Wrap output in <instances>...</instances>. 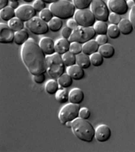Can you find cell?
<instances>
[{"mask_svg": "<svg viewBox=\"0 0 135 152\" xmlns=\"http://www.w3.org/2000/svg\"><path fill=\"white\" fill-rule=\"evenodd\" d=\"M93 0H73V3L77 9H88Z\"/></svg>", "mask_w": 135, "mask_h": 152, "instance_id": "d6a6232c", "label": "cell"}, {"mask_svg": "<svg viewBox=\"0 0 135 152\" xmlns=\"http://www.w3.org/2000/svg\"><path fill=\"white\" fill-rule=\"evenodd\" d=\"M129 20L132 23L134 29H135V6L130 9Z\"/></svg>", "mask_w": 135, "mask_h": 152, "instance_id": "7bdbcfd3", "label": "cell"}, {"mask_svg": "<svg viewBox=\"0 0 135 152\" xmlns=\"http://www.w3.org/2000/svg\"><path fill=\"white\" fill-rule=\"evenodd\" d=\"M90 57L91 64L94 66L100 67L104 64V58L99 52L90 55Z\"/></svg>", "mask_w": 135, "mask_h": 152, "instance_id": "1f68e13d", "label": "cell"}, {"mask_svg": "<svg viewBox=\"0 0 135 152\" xmlns=\"http://www.w3.org/2000/svg\"><path fill=\"white\" fill-rule=\"evenodd\" d=\"M96 41L99 46L104 45L108 42L109 37L107 35H98L96 37Z\"/></svg>", "mask_w": 135, "mask_h": 152, "instance_id": "f35d334b", "label": "cell"}, {"mask_svg": "<svg viewBox=\"0 0 135 152\" xmlns=\"http://www.w3.org/2000/svg\"><path fill=\"white\" fill-rule=\"evenodd\" d=\"M48 23L49 29L53 32L59 31L63 25L62 20L55 16Z\"/></svg>", "mask_w": 135, "mask_h": 152, "instance_id": "f1b7e54d", "label": "cell"}, {"mask_svg": "<svg viewBox=\"0 0 135 152\" xmlns=\"http://www.w3.org/2000/svg\"><path fill=\"white\" fill-rule=\"evenodd\" d=\"M29 33L25 29L15 32L14 42L17 45H23L29 39Z\"/></svg>", "mask_w": 135, "mask_h": 152, "instance_id": "44dd1931", "label": "cell"}, {"mask_svg": "<svg viewBox=\"0 0 135 152\" xmlns=\"http://www.w3.org/2000/svg\"><path fill=\"white\" fill-rule=\"evenodd\" d=\"M21 55L22 62L33 76L46 72V56L34 39L29 38L22 46Z\"/></svg>", "mask_w": 135, "mask_h": 152, "instance_id": "6da1fadb", "label": "cell"}, {"mask_svg": "<svg viewBox=\"0 0 135 152\" xmlns=\"http://www.w3.org/2000/svg\"><path fill=\"white\" fill-rule=\"evenodd\" d=\"M70 92L65 89H60L55 95L56 101L61 104L67 103L69 101Z\"/></svg>", "mask_w": 135, "mask_h": 152, "instance_id": "f546056e", "label": "cell"}, {"mask_svg": "<svg viewBox=\"0 0 135 152\" xmlns=\"http://www.w3.org/2000/svg\"><path fill=\"white\" fill-rule=\"evenodd\" d=\"M60 85L57 81L56 80H49L45 84L46 92L49 95H56L57 91L60 90Z\"/></svg>", "mask_w": 135, "mask_h": 152, "instance_id": "cb8c5ba5", "label": "cell"}, {"mask_svg": "<svg viewBox=\"0 0 135 152\" xmlns=\"http://www.w3.org/2000/svg\"><path fill=\"white\" fill-rule=\"evenodd\" d=\"M0 43L10 44L14 42L15 32L6 23H0Z\"/></svg>", "mask_w": 135, "mask_h": 152, "instance_id": "7c38bea8", "label": "cell"}, {"mask_svg": "<svg viewBox=\"0 0 135 152\" xmlns=\"http://www.w3.org/2000/svg\"><path fill=\"white\" fill-rule=\"evenodd\" d=\"M0 17L3 21L9 22L16 17L15 10L10 6H7L0 10Z\"/></svg>", "mask_w": 135, "mask_h": 152, "instance_id": "603a6c76", "label": "cell"}, {"mask_svg": "<svg viewBox=\"0 0 135 152\" xmlns=\"http://www.w3.org/2000/svg\"><path fill=\"white\" fill-rule=\"evenodd\" d=\"M111 135L112 132L111 128L106 124L99 125L95 130V138L99 142H107L111 138Z\"/></svg>", "mask_w": 135, "mask_h": 152, "instance_id": "4fadbf2b", "label": "cell"}, {"mask_svg": "<svg viewBox=\"0 0 135 152\" xmlns=\"http://www.w3.org/2000/svg\"><path fill=\"white\" fill-rule=\"evenodd\" d=\"M91 112L90 110L86 107L81 108L79 112V118L82 119L88 120L91 116Z\"/></svg>", "mask_w": 135, "mask_h": 152, "instance_id": "8d00e7d4", "label": "cell"}, {"mask_svg": "<svg viewBox=\"0 0 135 152\" xmlns=\"http://www.w3.org/2000/svg\"><path fill=\"white\" fill-rule=\"evenodd\" d=\"M72 122H67L65 124L67 128H71V129L72 126Z\"/></svg>", "mask_w": 135, "mask_h": 152, "instance_id": "c3c4849f", "label": "cell"}, {"mask_svg": "<svg viewBox=\"0 0 135 152\" xmlns=\"http://www.w3.org/2000/svg\"><path fill=\"white\" fill-rule=\"evenodd\" d=\"M98 52L104 58L110 59L114 56L115 50L112 45L107 43L100 46Z\"/></svg>", "mask_w": 135, "mask_h": 152, "instance_id": "d6986e66", "label": "cell"}, {"mask_svg": "<svg viewBox=\"0 0 135 152\" xmlns=\"http://www.w3.org/2000/svg\"><path fill=\"white\" fill-rule=\"evenodd\" d=\"M133 1L135 2V0H133Z\"/></svg>", "mask_w": 135, "mask_h": 152, "instance_id": "816d5d0a", "label": "cell"}, {"mask_svg": "<svg viewBox=\"0 0 135 152\" xmlns=\"http://www.w3.org/2000/svg\"><path fill=\"white\" fill-rule=\"evenodd\" d=\"M108 25L106 22L102 21H97L93 26L96 34L98 35H107Z\"/></svg>", "mask_w": 135, "mask_h": 152, "instance_id": "484cf974", "label": "cell"}, {"mask_svg": "<svg viewBox=\"0 0 135 152\" xmlns=\"http://www.w3.org/2000/svg\"><path fill=\"white\" fill-rule=\"evenodd\" d=\"M49 8L54 16L62 20L72 18L76 10L74 4L68 0H59L50 4Z\"/></svg>", "mask_w": 135, "mask_h": 152, "instance_id": "3957f363", "label": "cell"}, {"mask_svg": "<svg viewBox=\"0 0 135 152\" xmlns=\"http://www.w3.org/2000/svg\"><path fill=\"white\" fill-rule=\"evenodd\" d=\"M47 72L53 79L57 80L64 74L65 66L62 56L57 53L46 56Z\"/></svg>", "mask_w": 135, "mask_h": 152, "instance_id": "277c9868", "label": "cell"}, {"mask_svg": "<svg viewBox=\"0 0 135 152\" xmlns=\"http://www.w3.org/2000/svg\"><path fill=\"white\" fill-rule=\"evenodd\" d=\"M126 2L129 9H132L135 6V2L133 0H127Z\"/></svg>", "mask_w": 135, "mask_h": 152, "instance_id": "bcb514c9", "label": "cell"}, {"mask_svg": "<svg viewBox=\"0 0 135 152\" xmlns=\"http://www.w3.org/2000/svg\"><path fill=\"white\" fill-rule=\"evenodd\" d=\"M73 30L68 26L65 27L62 31V35L64 38L69 39L72 35Z\"/></svg>", "mask_w": 135, "mask_h": 152, "instance_id": "60d3db41", "label": "cell"}, {"mask_svg": "<svg viewBox=\"0 0 135 152\" xmlns=\"http://www.w3.org/2000/svg\"><path fill=\"white\" fill-rule=\"evenodd\" d=\"M67 72L73 79L75 81L81 80L85 76L84 69L77 64L68 67Z\"/></svg>", "mask_w": 135, "mask_h": 152, "instance_id": "9a60e30c", "label": "cell"}, {"mask_svg": "<svg viewBox=\"0 0 135 152\" xmlns=\"http://www.w3.org/2000/svg\"><path fill=\"white\" fill-rule=\"evenodd\" d=\"M25 26L29 31L36 35H44L49 30L48 23L37 16L25 22Z\"/></svg>", "mask_w": 135, "mask_h": 152, "instance_id": "9c48e42d", "label": "cell"}, {"mask_svg": "<svg viewBox=\"0 0 135 152\" xmlns=\"http://www.w3.org/2000/svg\"><path fill=\"white\" fill-rule=\"evenodd\" d=\"M19 0H9V1L10 2L14 1H18Z\"/></svg>", "mask_w": 135, "mask_h": 152, "instance_id": "f907efd6", "label": "cell"}, {"mask_svg": "<svg viewBox=\"0 0 135 152\" xmlns=\"http://www.w3.org/2000/svg\"><path fill=\"white\" fill-rule=\"evenodd\" d=\"M10 6L14 10H16L20 7L18 1L10 2Z\"/></svg>", "mask_w": 135, "mask_h": 152, "instance_id": "f6af8a7d", "label": "cell"}, {"mask_svg": "<svg viewBox=\"0 0 135 152\" xmlns=\"http://www.w3.org/2000/svg\"><path fill=\"white\" fill-rule=\"evenodd\" d=\"M120 34L118 25L111 24L108 26L107 35L111 39H117L120 36Z\"/></svg>", "mask_w": 135, "mask_h": 152, "instance_id": "4dcf8cb0", "label": "cell"}, {"mask_svg": "<svg viewBox=\"0 0 135 152\" xmlns=\"http://www.w3.org/2000/svg\"><path fill=\"white\" fill-rule=\"evenodd\" d=\"M7 24L15 32L22 30L24 28V22L17 17L10 20L8 22Z\"/></svg>", "mask_w": 135, "mask_h": 152, "instance_id": "4316f807", "label": "cell"}, {"mask_svg": "<svg viewBox=\"0 0 135 152\" xmlns=\"http://www.w3.org/2000/svg\"><path fill=\"white\" fill-rule=\"evenodd\" d=\"M23 1L26 2L27 3H30L33 1L34 0H23Z\"/></svg>", "mask_w": 135, "mask_h": 152, "instance_id": "681fc988", "label": "cell"}, {"mask_svg": "<svg viewBox=\"0 0 135 152\" xmlns=\"http://www.w3.org/2000/svg\"><path fill=\"white\" fill-rule=\"evenodd\" d=\"M39 45L46 55H51L56 53L55 42L51 38L44 37L41 38Z\"/></svg>", "mask_w": 135, "mask_h": 152, "instance_id": "5bb4252c", "label": "cell"}, {"mask_svg": "<svg viewBox=\"0 0 135 152\" xmlns=\"http://www.w3.org/2000/svg\"><path fill=\"white\" fill-rule=\"evenodd\" d=\"M16 17L24 22H26L36 16L37 11L33 5L24 4L20 6L16 10Z\"/></svg>", "mask_w": 135, "mask_h": 152, "instance_id": "30bf717a", "label": "cell"}, {"mask_svg": "<svg viewBox=\"0 0 135 152\" xmlns=\"http://www.w3.org/2000/svg\"><path fill=\"white\" fill-rule=\"evenodd\" d=\"M33 80L34 82L37 84H43L46 80L45 74L33 76Z\"/></svg>", "mask_w": 135, "mask_h": 152, "instance_id": "ab89813d", "label": "cell"}, {"mask_svg": "<svg viewBox=\"0 0 135 152\" xmlns=\"http://www.w3.org/2000/svg\"><path fill=\"white\" fill-rule=\"evenodd\" d=\"M73 132L80 140L90 143L95 138L94 128L87 120L78 118L72 122Z\"/></svg>", "mask_w": 135, "mask_h": 152, "instance_id": "7a4b0ae2", "label": "cell"}, {"mask_svg": "<svg viewBox=\"0 0 135 152\" xmlns=\"http://www.w3.org/2000/svg\"><path fill=\"white\" fill-rule=\"evenodd\" d=\"M60 86L63 89L70 88L73 85V80L68 73H64L57 80Z\"/></svg>", "mask_w": 135, "mask_h": 152, "instance_id": "d4e9b609", "label": "cell"}, {"mask_svg": "<svg viewBox=\"0 0 135 152\" xmlns=\"http://www.w3.org/2000/svg\"><path fill=\"white\" fill-rule=\"evenodd\" d=\"M118 26L120 30L121 34L123 35H130L133 31L134 29L133 26L130 20L128 19H122Z\"/></svg>", "mask_w": 135, "mask_h": 152, "instance_id": "ffe728a7", "label": "cell"}, {"mask_svg": "<svg viewBox=\"0 0 135 152\" xmlns=\"http://www.w3.org/2000/svg\"><path fill=\"white\" fill-rule=\"evenodd\" d=\"M71 42L69 39L62 38L59 39L55 42V48L56 53L63 55L70 51Z\"/></svg>", "mask_w": 135, "mask_h": 152, "instance_id": "e0dca14e", "label": "cell"}, {"mask_svg": "<svg viewBox=\"0 0 135 152\" xmlns=\"http://www.w3.org/2000/svg\"><path fill=\"white\" fill-rule=\"evenodd\" d=\"M90 8L97 21L106 22L108 21L110 10L107 4L103 0H93Z\"/></svg>", "mask_w": 135, "mask_h": 152, "instance_id": "52a82bcc", "label": "cell"}, {"mask_svg": "<svg viewBox=\"0 0 135 152\" xmlns=\"http://www.w3.org/2000/svg\"><path fill=\"white\" fill-rule=\"evenodd\" d=\"M54 17L53 14L49 8H45L40 12L39 17L47 23H49Z\"/></svg>", "mask_w": 135, "mask_h": 152, "instance_id": "836d02e7", "label": "cell"}, {"mask_svg": "<svg viewBox=\"0 0 135 152\" xmlns=\"http://www.w3.org/2000/svg\"><path fill=\"white\" fill-rule=\"evenodd\" d=\"M96 35L93 27L78 26L73 30L69 40L70 42H77L83 45L88 41L93 39Z\"/></svg>", "mask_w": 135, "mask_h": 152, "instance_id": "8992f818", "label": "cell"}, {"mask_svg": "<svg viewBox=\"0 0 135 152\" xmlns=\"http://www.w3.org/2000/svg\"><path fill=\"white\" fill-rule=\"evenodd\" d=\"M62 58L65 66L67 68L77 64L76 55L70 51L63 54Z\"/></svg>", "mask_w": 135, "mask_h": 152, "instance_id": "83f0119b", "label": "cell"}, {"mask_svg": "<svg viewBox=\"0 0 135 152\" xmlns=\"http://www.w3.org/2000/svg\"><path fill=\"white\" fill-rule=\"evenodd\" d=\"M33 6L37 12H40L42 10L46 8V3L42 0H36L33 3Z\"/></svg>", "mask_w": 135, "mask_h": 152, "instance_id": "74e56055", "label": "cell"}, {"mask_svg": "<svg viewBox=\"0 0 135 152\" xmlns=\"http://www.w3.org/2000/svg\"><path fill=\"white\" fill-rule=\"evenodd\" d=\"M74 18L80 26L92 27L96 22V19L90 9H77Z\"/></svg>", "mask_w": 135, "mask_h": 152, "instance_id": "ba28073f", "label": "cell"}, {"mask_svg": "<svg viewBox=\"0 0 135 152\" xmlns=\"http://www.w3.org/2000/svg\"><path fill=\"white\" fill-rule=\"evenodd\" d=\"M85 95L81 89L75 88L70 91L69 101L74 104H80L84 101Z\"/></svg>", "mask_w": 135, "mask_h": 152, "instance_id": "2e32d148", "label": "cell"}, {"mask_svg": "<svg viewBox=\"0 0 135 152\" xmlns=\"http://www.w3.org/2000/svg\"><path fill=\"white\" fill-rule=\"evenodd\" d=\"M9 0H0V10L7 7Z\"/></svg>", "mask_w": 135, "mask_h": 152, "instance_id": "ee69618b", "label": "cell"}, {"mask_svg": "<svg viewBox=\"0 0 135 152\" xmlns=\"http://www.w3.org/2000/svg\"><path fill=\"white\" fill-rule=\"evenodd\" d=\"M66 24L67 26L69 27L73 30H74L79 26L74 18H70L68 20Z\"/></svg>", "mask_w": 135, "mask_h": 152, "instance_id": "b9f144b4", "label": "cell"}, {"mask_svg": "<svg viewBox=\"0 0 135 152\" xmlns=\"http://www.w3.org/2000/svg\"><path fill=\"white\" fill-rule=\"evenodd\" d=\"M99 47L96 40L91 39L83 44V53L90 56L93 54L98 52Z\"/></svg>", "mask_w": 135, "mask_h": 152, "instance_id": "ac0fdd59", "label": "cell"}, {"mask_svg": "<svg viewBox=\"0 0 135 152\" xmlns=\"http://www.w3.org/2000/svg\"><path fill=\"white\" fill-rule=\"evenodd\" d=\"M107 5L111 12L120 16L126 15L129 9L126 0H108Z\"/></svg>", "mask_w": 135, "mask_h": 152, "instance_id": "8fae6325", "label": "cell"}, {"mask_svg": "<svg viewBox=\"0 0 135 152\" xmlns=\"http://www.w3.org/2000/svg\"><path fill=\"white\" fill-rule=\"evenodd\" d=\"M81 108L80 104H67L61 108L59 113L60 122L62 125H65L67 122H73L79 118Z\"/></svg>", "mask_w": 135, "mask_h": 152, "instance_id": "5b68a950", "label": "cell"}, {"mask_svg": "<svg viewBox=\"0 0 135 152\" xmlns=\"http://www.w3.org/2000/svg\"><path fill=\"white\" fill-rule=\"evenodd\" d=\"M77 64L83 69H87L91 66L90 56L83 52L76 56Z\"/></svg>", "mask_w": 135, "mask_h": 152, "instance_id": "7402d4cb", "label": "cell"}, {"mask_svg": "<svg viewBox=\"0 0 135 152\" xmlns=\"http://www.w3.org/2000/svg\"><path fill=\"white\" fill-rule=\"evenodd\" d=\"M122 19L120 15L115 13H110L109 16L108 21L111 24L118 25Z\"/></svg>", "mask_w": 135, "mask_h": 152, "instance_id": "d590c367", "label": "cell"}, {"mask_svg": "<svg viewBox=\"0 0 135 152\" xmlns=\"http://www.w3.org/2000/svg\"><path fill=\"white\" fill-rule=\"evenodd\" d=\"M82 45H83L81 44L78 42H71L70 51L77 56L78 54L83 52Z\"/></svg>", "mask_w": 135, "mask_h": 152, "instance_id": "e575fe53", "label": "cell"}, {"mask_svg": "<svg viewBox=\"0 0 135 152\" xmlns=\"http://www.w3.org/2000/svg\"><path fill=\"white\" fill-rule=\"evenodd\" d=\"M43 1L45 2L47 4H51L52 3H54V2L59 1V0H42Z\"/></svg>", "mask_w": 135, "mask_h": 152, "instance_id": "7dc6e473", "label": "cell"}]
</instances>
